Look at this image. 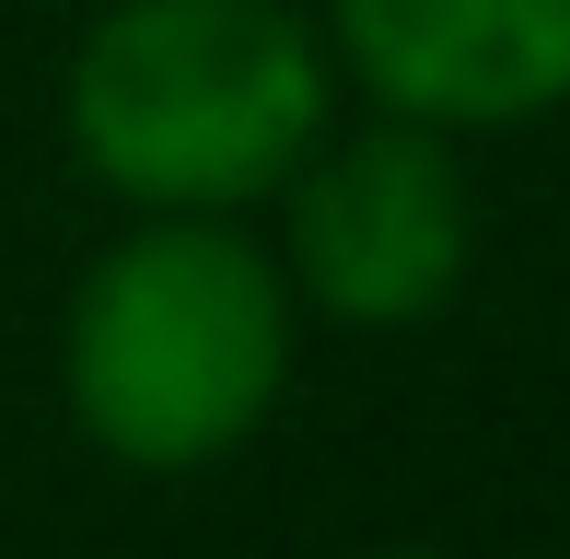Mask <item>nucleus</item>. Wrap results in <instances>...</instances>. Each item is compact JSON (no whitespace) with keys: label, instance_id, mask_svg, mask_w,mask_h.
Instances as JSON below:
<instances>
[{"label":"nucleus","instance_id":"1","mask_svg":"<svg viewBox=\"0 0 570 559\" xmlns=\"http://www.w3.org/2000/svg\"><path fill=\"white\" fill-rule=\"evenodd\" d=\"M303 303L233 210H140L94 245L59 315V409L106 467L198 478L292 396Z\"/></svg>","mask_w":570,"mask_h":559},{"label":"nucleus","instance_id":"2","mask_svg":"<svg viewBox=\"0 0 570 559\" xmlns=\"http://www.w3.org/2000/svg\"><path fill=\"white\" fill-rule=\"evenodd\" d=\"M59 129L117 210H268L338 129V59L303 0H106L59 70Z\"/></svg>","mask_w":570,"mask_h":559},{"label":"nucleus","instance_id":"3","mask_svg":"<svg viewBox=\"0 0 570 559\" xmlns=\"http://www.w3.org/2000/svg\"><path fill=\"white\" fill-rule=\"evenodd\" d=\"M279 210V280L303 315L350 326V339H407L443 326L465 268H478V187H465V140L420 129V117H361L326 129L292 164Z\"/></svg>","mask_w":570,"mask_h":559},{"label":"nucleus","instance_id":"4","mask_svg":"<svg viewBox=\"0 0 570 559\" xmlns=\"http://www.w3.org/2000/svg\"><path fill=\"white\" fill-rule=\"evenodd\" d=\"M315 23L361 106L443 140H512L570 106V0H326Z\"/></svg>","mask_w":570,"mask_h":559},{"label":"nucleus","instance_id":"5","mask_svg":"<svg viewBox=\"0 0 570 559\" xmlns=\"http://www.w3.org/2000/svg\"><path fill=\"white\" fill-rule=\"evenodd\" d=\"M373 559H454V548H373Z\"/></svg>","mask_w":570,"mask_h":559}]
</instances>
